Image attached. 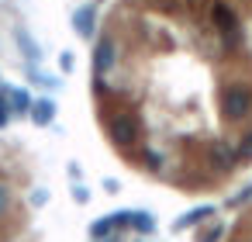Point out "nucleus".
<instances>
[{
    "mask_svg": "<svg viewBox=\"0 0 252 242\" xmlns=\"http://www.w3.org/2000/svg\"><path fill=\"white\" fill-rule=\"evenodd\" d=\"M221 104H224V114L228 118H245L249 107H252V94L245 87H228L224 97H221Z\"/></svg>",
    "mask_w": 252,
    "mask_h": 242,
    "instance_id": "f257e3e1",
    "label": "nucleus"
},
{
    "mask_svg": "<svg viewBox=\"0 0 252 242\" xmlns=\"http://www.w3.org/2000/svg\"><path fill=\"white\" fill-rule=\"evenodd\" d=\"M135 135H138V121H135L131 114H118V118L111 121V138H114L118 145H131Z\"/></svg>",
    "mask_w": 252,
    "mask_h": 242,
    "instance_id": "f03ea898",
    "label": "nucleus"
},
{
    "mask_svg": "<svg viewBox=\"0 0 252 242\" xmlns=\"http://www.w3.org/2000/svg\"><path fill=\"white\" fill-rule=\"evenodd\" d=\"M28 114L35 118V125H52V121H56V101H52V97H38Z\"/></svg>",
    "mask_w": 252,
    "mask_h": 242,
    "instance_id": "7ed1b4c3",
    "label": "nucleus"
},
{
    "mask_svg": "<svg viewBox=\"0 0 252 242\" xmlns=\"http://www.w3.org/2000/svg\"><path fill=\"white\" fill-rule=\"evenodd\" d=\"M211 214H214V204H200V207H190V211H187L183 218H176V225H173V228H176V232H187V228H193L197 221H204V218H211Z\"/></svg>",
    "mask_w": 252,
    "mask_h": 242,
    "instance_id": "20e7f679",
    "label": "nucleus"
},
{
    "mask_svg": "<svg viewBox=\"0 0 252 242\" xmlns=\"http://www.w3.org/2000/svg\"><path fill=\"white\" fill-rule=\"evenodd\" d=\"M94 21H97V18H94V7L83 4V7L73 14V28H76V35H80V38H90V35H94Z\"/></svg>",
    "mask_w": 252,
    "mask_h": 242,
    "instance_id": "39448f33",
    "label": "nucleus"
},
{
    "mask_svg": "<svg viewBox=\"0 0 252 242\" xmlns=\"http://www.w3.org/2000/svg\"><path fill=\"white\" fill-rule=\"evenodd\" d=\"M4 97L11 104V114H28L32 111V97L21 90V87H4Z\"/></svg>",
    "mask_w": 252,
    "mask_h": 242,
    "instance_id": "423d86ee",
    "label": "nucleus"
},
{
    "mask_svg": "<svg viewBox=\"0 0 252 242\" xmlns=\"http://www.w3.org/2000/svg\"><path fill=\"white\" fill-rule=\"evenodd\" d=\"M94 66H97V73H107L111 66H114V45L104 38V42H97V52H94Z\"/></svg>",
    "mask_w": 252,
    "mask_h": 242,
    "instance_id": "0eeeda50",
    "label": "nucleus"
},
{
    "mask_svg": "<svg viewBox=\"0 0 252 242\" xmlns=\"http://www.w3.org/2000/svg\"><path fill=\"white\" fill-rule=\"evenodd\" d=\"M135 232H145V235H152L156 232V214L152 211H131V221H128Z\"/></svg>",
    "mask_w": 252,
    "mask_h": 242,
    "instance_id": "6e6552de",
    "label": "nucleus"
},
{
    "mask_svg": "<svg viewBox=\"0 0 252 242\" xmlns=\"http://www.w3.org/2000/svg\"><path fill=\"white\" fill-rule=\"evenodd\" d=\"M214 21H218V28H224V32H235V14H231L224 4H218V7H214Z\"/></svg>",
    "mask_w": 252,
    "mask_h": 242,
    "instance_id": "1a4fd4ad",
    "label": "nucleus"
},
{
    "mask_svg": "<svg viewBox=\"0 0 252 242\" xmlns=\"http://www.w3.org/2000/svg\"><path fill=\"white\" fill-rule=\"evenodd\" d=\"M18 42H21V49H25V56H28V59H35V63L42 59V49L28 38V32H18Z\"/></svg>",
    "mask_w": 252,
    "mask_h": 242,
    "instance_id": "9d476101",
    "label": "nucleus"
},
{
    "mask_svg": "<svg viewBox=\"0 0 252 242\" xmlns=\"http://www.w3.org/2000/svg\"><path fill=\"white\" fill-rule=\"evenodd\" d=\"M211 156H214V163H218V166H228V163L235 159V149H228V145H214V149H211Z\"/></svg>",
    "mask_w": 252,
    "mask_h": 242,
    "instance_id": "9b49d317",
    "label": "nucleus"
},
{
    "mask_svg": "<svg viewBox=\"0 0 252 242\" xmlns=\"http://www.w3.org/2000/svg\"><path fill=\"white\" fill-rule=\"evenodd\" d=\"M111 228H114V221H111V214H107V218H100V221L90 225V235H94V239H104V235H111Z\"/></svg>",
    "mask_w": 252,
    "mask_h": 242,
    "instance_id": "f8f14e48",
    "label": "nucleus"
},
{
    "mask_svg": "<svg viewBox=\"0 0 252 242\" xmlns=\"http://www.w3.org/2000/svg\"><path fill=\"white\" fill-rule=\"evenodd\" d=\"M14 114H11V104H7V97H4V90H0V128H4L7 121H11Z\"/></svg>",
    "mask_w": 252,
    "mask_h": 242,
    "instance_id": "ddd939ff",
    "label": "nucleus"
},
{
    "mask_svg": "<svg viewBox=\"0 0 252 242\" xmlns=\"http://www.w3.org/2000/svg\"><path fill=\"white\" fill-rule=\"evenodd\" d=\"M28 201H32L35 207H45V204H49V190H45V187H38V190H32V197H28Z\"/></svg>",
    "mask_w": 252,
    "mask_h": 242,
    "instance_id": "4468645a",
    "label": "nucleus"
},
{
    "mask_svg": "<svg viewBox=\"0 0 252 242\" xmlns=\"http://www.w3.org/2000/svg\"><path fill=\"white\" fill-rule=\"evenodd\" d=\"M235 159H252V135H249V138H245V145L235 152Z\"/></svg>",
    "mask_w": 252,
    "mask_h": 242,
    "instance_id": "2eb2a0df",
    "label": "nucleus"
},
{
    "mask_svg": "<svg viewBox=\"0 0 252 242\" xmlns=\"http://www.w3.org/2000/svg\"><path fill=\"white\" fill-rule=\"evenodd\" d=\"M73 201H76V204H87V201H90L87 187H73Z\"/></svg>",
    "mask_w": 252,
    "mask_h": 242,
    "instance_id": "dca6fc26",
    "label": "nucleus"
},
{
    "mask_svg": "<svg viewBox=\"0 0 252 242\" xmlns=\"http://www.w3.org/2000/svg\"><path fill=\"white\" fill-rule=\"evenodd\" d=\"M7 204H11V190L0 187V211H7Z\"/></svg>",
    "mask_w": 252,
    "mask_h": 242,
    "instance_id": "f3484780",
    "label": "nucleus"
},
{
    "mask_svg": "<svg viewBox=\"0 0 252 242\" xmlns=\"http://www.w3.org/2000/svg\"><path fill=\"white\" fill-rule=\"evenodd\" d=\"M218 239H221V228H211V232L204 235V242H218Z\"/></svg>",
    "mask_w": 252,
    "mask_h": 242,
    "instance_id": "a211bd4d",
    "label": "nucleus"
},
{
    "mask_svg": "<svg viewBox=\"0 0 252 242\" xmlns=\"http://www.w3.org/2000/svg\"><path fill=\"white\" fill-rule=\"evenodd\" d=\"M145 159H149V166H152V170H159V156H156V152H145Z\"/></svg>",
    "mask_w": 252,
    "mask_h": 242,
    "instance_id": "6ab92c4d",
    "label": "nucleus"
}]
</instances>
